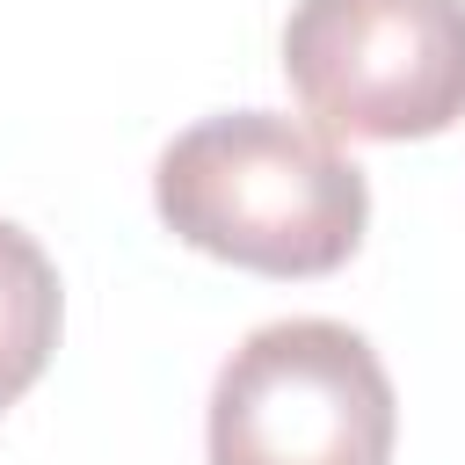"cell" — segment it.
Segmentation results:
<instances>
[{
    "label": "cell",
    "mask_w": 465,
    "mask_h": 465,
    "mask_svg": "<svg viewBox=\"0 0 465 465\" xmlns=\"http://www.w3.org/2000/svg\"><path fill=\"white\" fill-rule=\"evenodd\" d=\"M153 203L174 240L254 276H327L363 247V167L298 116L232 109L189 124L160 167Z\"/></svg>",
    "instance_id": "obj_1"
},
{
    "label": "cell",
    "mask_w": 465,
    "mask_h": 465,
    "mask_svg": "<svg viewBox=\"0 0 465 465\" xmlns=\"http://www.w3.org/2000/svg\"><path fill=\"white\" fill-rule=\"evenodd\" d=\"M392 378L341 320H269L211 385V465H392Z\"/></svg>",
    "instance_id": "obj_2"
},
{
    "label": "cell",
    "mask_w": 465,
    "mask_h": 465,
    "mask_svg": "<svg viewBox=\"0 0 465 465\" xmlns=\"http://www.w3.org/2000/svg\"><path fill=\"white\" fill-rule=\"evenodd\" d=\"M283 73L327 138H436L465 116V0H298Z\"/></svg>",
    "instance_id": "obj_3"
},
{
    "label": "cell",
    "mask_w": 465,
    "mask_h": 465,
    "mask_svg": "<svg viewBox=\"0 0 465 465\" xmlns=\"http://www.w3.org/2000/svg\"><path fill=\"white\" fill-rule=\"evenodd\" d=\"M58 320H65V298H58L51 254L0 218V407H15L44 378L58 349Z\"/></svg>",
    "instance_id": "obj_4"
}]
</instances>
